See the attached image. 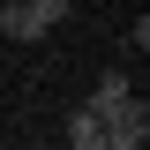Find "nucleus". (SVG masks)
Returning a JSON list of instances; mask_svg holds the SVG:
<instances>
[{"mask_svg": "<svg viewBox=\"0 0 150 150\" xmlns=\"http://www.w3.org/2000/svg\"><path fill=\"white\" fill-rule=\"evenodd\" d=\"M128 75H98V90H90V105H83V112H90V120H98V128H112V120H120V112H128Z\"/></svg>", "mask_w": 150, "mask_h": 150, "instance_id": "1", "label": "nucleus"}, {"mask_svg": "<svg viewBox=\"0 0 150 150\" xmlns=\"http://www.w3.org/2000/svg\"><path fill=\"white\" fill-rule=\"evenodd\" d=\"M0 30L15 38V45H30V38H45V23H38L30 8H23V0H8V8H0Z\"/></svg>", "mask_w": 150, "mask_h": 150, "instance_id": "2", "label": "nucleus"}, {"mask_svg": "<svg viewBox=\"0 0 150 150\" xmlns=\"http://www.w3.org/2000/svg\"><path fill=\"white\" fill-rule=\"evenodd\" d=\"M68 143L75 150H105V128H98L90 112H75V120H68Z\"/></svg>", "mask_w": 150, "mask_h": 150, "instance_id": "3", "label": "nucleus"}, {"mask_svg": "<svg viewBox=\"0 0 150 150\" xmlns=\"http://www.w3.org/2000/svg\"><path fill=\"white\" fill-rule=\"evenodd\" d=\"M23 8H30V15H38V23H45V30H53V23H60V15H68V0H23Z\"/></svg>", "mask_w": 150, "mask_h": 150, "instance_id": "4", "label": "nucleus"}]
</instances>
